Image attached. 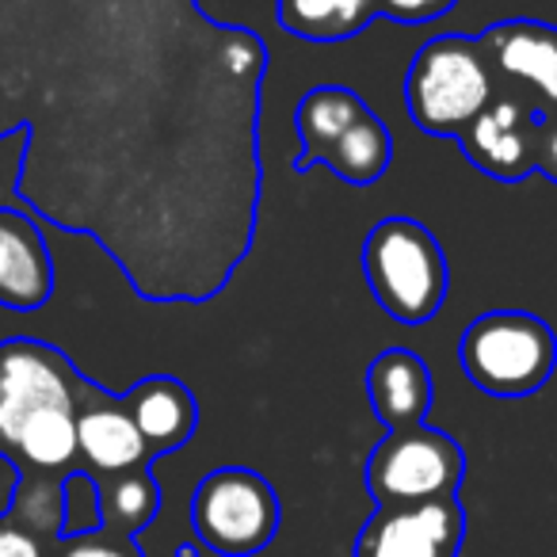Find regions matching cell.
Instances as JSON below:
<instances>
[{
    "label": "cell",
    "instance_id": "7402d4cb",
    "mask_svg": "<svg viewBox=\"0 0 557 557\" xmlns=\"http://www.w3.org/2000/svg\"><path fill=\"white\" fill-rule=\"evenodd\" d=\"M458 0H382V16L397 24H428L455 9Z\"/></svg>",
    "mask_w": 557,
    "mask_h": 557
},
{
    "label": "cell",
    "instance_id": "5bb4252c",
    "mask_svg": "<svg viewBox=\"0 0 557 557\" xmlns=\"http://www.w3.org/2000/svg\"><path fill=\"white\" fill-rule=\"evenodd\" d=\"M123 401L153 458L172 455L184 443H191L195 428H199V401L172 374H149V379L134 382Z\"/></svg>",
    "mask_w": 557,
    "mask_h": 557
},
{
    "label": "cell",
    "instance_id": "e0dca14e",
    "mask_svg": "<svg viewBox=\"0 0 557 557\" xmlns=\"http://www.w3.org/2000/svg\"><path fill=\"white\" fill-rule=\"evenodd\" d=\"M389 161H394V138H389L386 123L374 115L371 108L325 149L321 164L336 172L344 184H356V187H371L386 176Z\"/></svg>",
    "mask_w": 557,
    "mask_h": 557
},
{
    "label": "cell",
    "instance_id": "6da1fadb",
    "mask_svg": "<svg viewBox=\"0 0 557 557\" xmlns=\"http://www.w3.org/2000/svg\"><path fill=\"white\" fill-rule=\"evenodd\" d=\"M263 77L268 42L199 0H0L16 199L146 302H210L260 230Z\"/></svg>",
    "mask_w": 557,
    "mask_h": 557
},
{
    "label": "cell",
    "instance_id": "7a4b0ae2",
    "mask_svg": "<svg viewBox=\"0 0 557 557\" xmlns=\"http://www.w3.org/2000/svg\"><path fill=\"white\" fill-rule=\"evenodd\" d=\"M85 374L42 341L0 344V458L16 478L85 473L77 447V397Z\"/></svg>",
    "mask_w": 557,
    "mask_h": 557
},
{
    "label": "cell",
    "instance_id": "2e32d148",
    "mask_svg": "<svg viewBox=\"0 0 557 557\" xmlns=\"http://www.w3.org/2000/svg\"><path fill=\"white\" fill-rule=\"evenodd\" d=\"M367 111V103L359 100L351 88L344 85H321V88H310V92L298 100V111H295V126H298V149L295 157V172H306L313 164H321L325 149L356 123L359 115Z\"/></svg>",
    "mask_w": 557,
    "mask_h": 557
},
{
    "label": "cell",
    "instance_id": "52a82bcc",
    "mask_svg": "<svg viewBox=\"0 0 557 557\" xmlns=\"http://www.w3.org/2000/svg\"><path fill=\"white\" fill-rule=\"evenodd\" d=\"M462 447L432 424L386 432L363 470L374 508H417V504L450 500L462 488Z\"/></svg>",
    "mask_w": 557,
    "mask_h": 557
},
{
    "label": "cell",
    "instance_id": "9c48e42d",
    "mask_svg": "<svg viewBox=\"0 0 557 557\" xmlns=\"http://www.w3.org/2000/svg\"><path fill=\"white\" fill-rule=\"evenodd\" d=\"M466 539V508L458 496L417 508H374L351 557H458Z\"/></svg>",
    "mask_w": 557,
    "mask_h": 557
},
{
    "label": "cell",
    "instance_id": "30bf717a",
    "mask_svg": "<svg viewBox=\"0 0 557 557\" xmlns=\"http://www.w3.org/2000/svg\"><path fill=\"white\" fill-rule=\"evenodd\" d=\"M539 123L542 115L516 96L496 92V100L462 131L466 161L500 184H523L539 172Z\"/></svg>",
    "mask_w": 557,
    "mask_h": 557
},
{
    "label": "cell",
    "instance_id": "ffe728a7",
    "mask_svg": "<svg viewBox=\"0 0 557 557\" xmlns=\"http://www.w3.org/2000/svg\"><path fill=\"white\" fill-rule=\"evenodd\" d=\"M54 557H141L138 542L115 531H88L73 534V539H58Z\"/></svg>",
    "mask_w": 557,
    "mask_h": 557
},
{
    "label": "cell",
    "instance_id": "3957f363",
    "mask_svg": "<svg viewBox=\"0 0 557 557\" xmlns=\"http://www.w3.org/2000/svg\"><path fill=\"white\" fill-rule=\"evenodd\" d=\"M496 100V77L481 39L440 35L417 50L405 77V108L424 134L462 138V131Z\"/></svg>",
    "mask_w": 557,
    "mask_h": 557
},
{
    "label": "cell",
    "instance_id": "d6986e66",
    "mask_svg": "<svg viewBox=\"0 0 557 557\" xmlns=\"http://www.w3.org/2000/svg\"><path fill=\"white\" fill-rule=\"evenodd\" d=\"M100 527H103V516H100V488H96V478L92 473H70V478H65L62 539L100 531Z\"/></svg>",
    "mask_w": 557,
    "mask_h": 557
},
{
    "label": "cell",
    "instance_id": "277c9868",
    "mask_svg": "<svg viewBox=\"0 0 557 557\" xmlns=\"http://www.w3.org/2000/svg\"><path fill=\"white\" fill-rule=\"evenodd\" d=\"M363 278L401 325H424L447 302V256L428 225L382 218L363 240Z\"/></svg>",
    "mask_w": 557,
    "mask_h": 557
},
{
    "label": "cell",
    "instance_id": "cb8c5ba5",
    "mask_svg": "<svg viewBox=\"0 0 557 557\" xmlns=\"http://www.w3.org/2000/svg\"><path fill=\"white\" fill-rule=\"evenodd\" d=\"M180 557H202V554H199V549H191V546H184V549H180Z\"/></svg>",
    "mask_w": 557,
    "mask_h": 557
},
{
    "label": "cell",
    "instance_id": "9a60e30c",
    "mask_svg": "<svg viewBox=\"0 0 557 557\" xmlns=\"http://www.w3.org/2000/svg\"><path fill=\"white\" fill-rule=\"evenodd\" d=\"M278 27L306 42H344L382 16V0H275Z\"/></svg>",
    "mask_w": 557,
    "mask_h": 557
},
{
    "label": "cell",
    "instance_id": "ac0fdd59",
    "mask_svg": "<svg viewBox=\"0 0 557 557\" xmlns=\"http://www.w3.org/2000/svg\"><path fill=\"white\" fill-rule=\"evenodd\" d=\"M96 488H100L103 531L138 539V531H146L149 519L161 511V485H157V478L149 470L96 478Z\"/></svg>",
    "mask_w": 557,
    "mask_h": 557
},
{
    "label": "cell",
    "instance_id": "8992f818",
    "mask_svg": "<svg viewBox=\"0 0 557 557\" xmlns=\"http://www.w3.org/2000/svg\"><path fill=\"white\" fill-rule=\"evenodd\" d=\"M283 523V504L268 478L248 466H222L199 481L191 496V531L210 557H256Z\"/></svg>",
    "mask_w": 557,
    "mask_h": 557
},
{
    "label": "cell",
    "instance_id": "ba28073f",
    "mask_svg": "<svg viewBox=\"0 0 557 557\" xmlns=\"http://www.w3.org/2000/svg\"><path fill=\"white\" fill-rule=\"evenodd\" d=\"M496 92L516 96L542 119L557 115V27L542 20H504L478 35Z\"/></svg>",
    "mask_w": 557,
    "mask_h": 557
},
{
    "label": "cell",
    "instance_id": "8fae6325",
    "mask_svg": "<svg viewBox=\"0 0 557 557\" xmlns=\"http://www.w3.org/2000/svg\"><path fill=\"white\" fill-rule=\"evenodd\" d=\"M77 447L85 473H92V478L149 470V462H153L123 394H111V389L96 386L92 379H85L77 397Z\"/></svg>",
    "mask_w": 557,
    "mask_h": 557
},
{
    "label": "cell",
    "instance_id": "44dd1931",
    "mask_svg": "<svg viewBox=\"0 0 557 557\" xmlns=\"http://www.w3.org/2000/svg\"><path fill=\"white\" fill-rule=\"evenodd\" d=\"M58 539L27 527L12 511H0V557H54Z\"/></svg>",
    "mask_w": 557,
    "mask_h": 557
},
{
    "label": "cell",
    "instance_id": "603a6c76",
    "mask_svg": "<svg viewBox=\"0 0 557 557\" xmlns=\"http://www.w3.org/2000/svg\"><path fill=\"white\" fill-rule=\"evenodd\" d=\"M539 172L557 184V115L539 123Z\"/></svg>",
    "mask_w": 557,
    "mask_h": 557
},
{
    "label": "cell",
    "instance_id": "7c38bea8",
    "mask_svg": "<svg viewBox=\"0 0 557 557\" xmlns=\"http://www.w3.org/2000/svg\"><path fill=\"white\" fill-rule=\"evenodd\" d=\"M54 295V260L35 218L0 207V306L35 313Z\"/></svg>",
    "mask_w": 557,
    "mask_h": 557
},
{
    "label": "cell",
    "instance_id": "4fadbf2b",
    "mask_svg": "<svg viewBox=\"0 0 557 557\" xmlns=\"http://www.w3.org/2000/svg\"><path fill=\"white\" fill-rule=\"evenodd\" d=\"M367 397L389 432L420 428L432 412L435 382L428 363L409 348H386L367 367Z\"/></svg>",
    "mask_w": 557,
    "mask_h": 557
},
{
    "label": "cell",
    "instance_id": "5b68a950",
    "mask_svg": "<svg viewBox=\"0 0 557 557\" xmlns=\"http://www.w3.org/2000/svg\"><path fill=\"white\" fill-rule=\"evenodd\" d=\"M466 379L488 397H531L557 367V336L523 310H493L466 325L458 341Z\"/></svg>",
    "mask_w": 557,
    "mask_h": 557
}]
</instances>
